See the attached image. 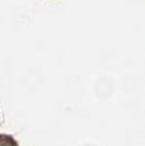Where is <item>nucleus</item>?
I'll return each instance as SVG.
<instances>
[{"label": "nucleus", "mask_w": 145, "mask_h": 146, "mask_svg": "<svg viewBox=\"0 0 145 146\" xmlns=\"http://www.w3.org/2000/svg\"><path fill=\"white\" fill-rule=\"evenodd\" d=\"M0 146H16V143L8 137H3L0 139Z\"/></svg>", "instance_id": "obj_1"}]
</instances>
